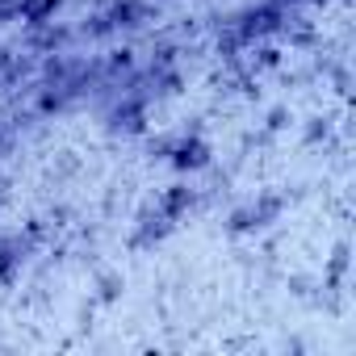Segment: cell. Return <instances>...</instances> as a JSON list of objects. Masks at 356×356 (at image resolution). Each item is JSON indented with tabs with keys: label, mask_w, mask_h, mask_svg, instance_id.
<instances>
[{
	"label": "cell",
	"mask_w": 356,
	"mask_h": 356,
	"mask_svg": "<svg viewBox=\"0 0 356 356\" xmlns=\"http://www.w3.org/2000/svg\"><path fill=\"white\" fill-rule=\"evenodd\" d=\"M38 239H42L38 222H30L22 235H5V239H0V289H9V285L22 281V268H26L30 252L38 248Z\"/></svg>",
	"instance_id": "5"
},
{
	"label": "cell",
	"mask_w": 356,
	"mask_h": 356,
	"mask_svg": "<svg viewBox=\"0 0 356 356\" xmlns=\"http://www.w3.org/2000/svg\"><path fill=\"white\" fill-rule=\"evenodd\" d=\"M34 67L17 55V51H0V92H9V88H17L26 76H30Z\"/></svg>",
	"instance_id": "11"
},
{
	"label": "cell",
	"mask_w": 356,
	"mask_h": 356,
	"mask_svg": "<svg viewBox=\"0 0 356 356\" xmlns=\"http://www.w3.org/2000/svg\"><path fill=\"white\" fill-rule=\"evenodd\" d=\"M63 9V0H22V26L38 30V26H51Z\"/></svg>",
	"instance_id": "10"
},
{
	"label": "cell",
	"mask_w": 356,
	"mask_h": 356,
	"mask_svg": "<svg viewBox=\"0 0 356 356\" xmlns=\"http://www.w3.org/2000/svg\"><path fill=\"white\" fill-rule=\"evenodd\" d=\"M172 222H185L193 210H197V189H189V181H176V185H168L163 193H159V202H155Z\"/></svg>",
	"instance_id": "8"
},
{
	"label": "cell",
	"mask_w": 356,
	"mask_h": 356,
	"mask_svg": "<svg viewBox=\"0 0 356 356\" xmlns=\"http://www.w3.org/2000/svg\"><path fill=\"white\" fill-rule=\"evenodd\" d=\"M281 214H285V193L264 189V193H256L252 202H243V206H235V210H231L227 231H231V235H256V231L273 227Z\"/></svg>",
	"instance_id": "4"
},
{
	"label": "cell",
	"mask_w": 356,
	"mask_h": 356,
	"mask_svg": "<svg viewBox=\"0 0 356 356\" xmlns=\"http://www.w3.org/2000/svg\"><path fill=\"white\" fill-rule=\"evenodd\" d=\"M172 231H176V222H172L159 206H147V210L138 214L134 231H130V248H134V252H151V248H159Z\"/></svg>",
	"instance_id": "7"
},
{
	"label": "cell",
	"mask_w": 356,
	"mask_h": 356,
	"mask_svg": "<svg viewBox=\"0 0 356 356\" xmlns=\"http://www.w3.org/2000/svg\"><path fill=\"white\" fill-rule=\"evenodd\" d=\"M147 118H151V97L138 84H130V88H118L113 105L105 109V130L122 138H138L147 134Z\"/></svg>",
	"instance_id": "3"
},
{
	"label": "cell",
	"mask_w": 356,
	"mask_h": 356,
	"mask_svg": "<svg viewBox=\"0 0 356 356\" xmlns=\"http://www.w3.org/2000/svg\"><path fill=\"white\" fill-rule=\"evenodd\" d=\"M22 22V0H0V26Z\"/></svg>",
	"instance_id": "12"
},
{
	"label": "cell",
	"mask_w": 356,
	"mask_h": 356,
	"mask_svg": "<svg viewBox=\"0 0 356 356\" xmlns=\"http://www.w3.org/2000/svg\"><path fill=\"white\" fill-rule=\"evenodd\" d=\"M101 17L109 22L113 34H130V30H143L147 22H155V5L151 0H109Z\"/></svg>",
	"instance_id": "6"
},
{
	"label": "cell",
	"mask_w": 356,
	"mask_h": 356,
	"mask_svg": "<svg viewBox=\"0 0 356 356\" xmlns=\"http://www.w3.org/2000/svg\"><path fill=\"white\" fill-rule=\"evenodd\" d=\"M285 26H289V9L281 5V0H260V5H248V9H239V13L222 26V34H218V55H222L227 63H239V59H243L248 51H256L260 42L281 38Z\"/></svg>",
	"instance_id": "1"
},
{
	"label": "cell",
	"mask_w": 356,
	"mask_h": 356,
	"mask_svg": "<svg viewBox=\"0 0 356 356\" xmlns=\"http://www.w3.org/2000/svg\"><path fill=\"white\" fill-rule=\"evenodd\" d=\"M151 155H159L172 172L181 176H197L214 163V147L202 138V134H176V138H155L151 143Z\"/></svg>",
	"instance_id": "2"
},
{
	"label": "cell",
	"mask_w": 356,
	"mask_h": 356,
	"mask_svg": "<svg viewBox=\"0 0 356 356\" xmlns=\"http://www.w3.org/2000/svg\"><path fill=\"white\" fill-rule=\"evenodd\" d=\"M5 147H9V134H5V130H0V155H5Z\"/></svg>",
	"instance_id": "15"
},
{
	"label": "cell",
	"mask_w": 356,
	"mask_h": 356,
	"mask_svg": "<svg viewBox=\"0 0 356 356\" xmlns=\"http://www.w3.org/2000/svg\"><path fill=\"white\" fill-rule=\"evenodd\" d=\"M281 5H285V9H293V5H310V0H281Z\"/></svg>",
	"instance_id": "14"
},
{
	"label": "cell",
	"mask_w": 356,
	"mask_h": 356,
	"mask_svg": "<svg viewBox=\"0 0 356 356\" xmlns=\"http://www.w3.org/2000/svg\"><path fill=\"white\" fill-rule=\"evenodd\" d=\"M331 134V126H327V118H310V126H306V143H323Z\"/></svg>",
	"instance_id": "13"
},
{
	"label": "cell",
	"mask_w": 356,
	"mask_h": 356,
	"mask_svg": "<svg viewBox=\"0 0 356 356\" xmlns=\"http://www.w3.org/2000/svg\"><path fill=\"white\" fill-rule=\"evenodd\" d=\"M67 42H72V30H63L59 22L38 26V30H34V38H30V47H34V51H42V55H63V51H67Z\"/></svg>",
	"instance_id": "9"
}]
</instances>
